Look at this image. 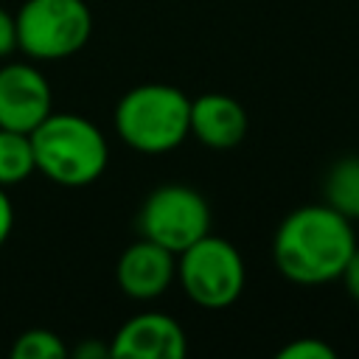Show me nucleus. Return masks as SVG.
<instances>
[{"label": "nucleus", "mask_w": 359, "mask_h": 359, "mask_svg": "<svg viewBox=\"0 0 359 359\" xmlns=\"http://www.w3.org/2000/svg\"><path fill=\"white\" fill-rule=\"evenodd\" d=\"M17 50L34 62H59L79 53L93 34L84 0H25L17 14Z\"/></svg>", "instance_id": "4"}, {"label": "nucleus", "mask_w": 359, "mask_h": 359, "mask_svg": "<svg viewBox=\"0 0 359 359\" xmlns=\"http://www.w3.org/2000/svg\"><path fill=\"white\" fill-rule=\"evenodd\" d=\"M247 112L227 93H202L191 101V135L208 149H233L247 137Z\"/></svg>", "instance_id": "10"}, {"label": "nucleus", "mask_w": 359, "mask_h": 359, "mask_svg": "<svg viewBox=\"0 0 359 359\" xmlns=\"http://www.w3.org/2000/svg\"><path fill=\"white\" fill-rule=\"evenodd\" d=\"M34 165L62 188L93 185L109 163V143L101 129L79 112H50L34 132Z\"/></svg>", "instance_id": "2"}, {"label": "nucleus", "mask_w": 359, "mask_h": 359, "mask_svg": "<svg viewBox=\"0 0 359 359\" xmlns=\"http://www.w3.org/2000/svg\"><path fill=\"white\" fill-rule=\"evenodd\" d=\"M115 280L118 289L132 300H157L177 280V255L140 236L121 252Z\"/></svg>", "instance_id": "9"}, {"label": "nucleus", "mask_w": 359, "mask_h": 359, "mask_svg": "<svg viewBox=\"0 0 359 359\" xmlns=\"http://www.w3.org/2000/svg\"><path fill=\"white\" fill-rule=\"evenodd\" d=\"M334 356L337 351L320 337H300L278 351V359H334Z\"/></svg>", "instance_id": "14"}, {"label": "nucleus", "mask_w": 359, "mask_h": 359, "mask_svg": "<svg viewBox=\"0 0 359 359\" xmlns=\"http://www.w3.org/2000/svg\"><path fill=\"white\" fill-rule=\"evenodd\" d=\"M177 283L191 303L227 309L244 292L247 266L236 244L208 233L177 255Z\"/></svg>", "instance_id": "5"}, {"label": "nucleus", "mask_w": 359, "mask_h": 359, "mask_svg": "<svg viewBox=\"0 0 359 359\" xmlns=\"http://www.w3.org/2000/svg\"><path fill=\"white\" fill-rule=\"evenodd\" d=\"M11 227H14V205H11L8 194H6V188L0 185V247L11 236Z\"/></svg>", "instance_id": "17"}, {"label": "nucleus", "mask_w": 359, "mask_h": 359, "mask_svg": "<svg viewBox=\"0 0 359 359\" xmlns=\"http://www.w3.org/2000/svg\"><path fill=\"white\" fill-rule=\"evenodd\" d=\"M53 112V93L45 73L28 62L0 67V126L31 135Z\"/></svg>", "instance_id": "7"}, {"label": "nucleus", "mask_w": 359, "mask_h": 359, "mask_svg": "<svg viewBox=\"0 0 359 359\" xmlns=\"http://www.w3.org/2000/svg\"><path fill=\"white\" fill-rule=\"evenodd\" d=\"M188 351V339L182 325L160 311H146L126 320L112 342V359H182Z\"/></svg>", "instance_id": "8"}, {"label": "nucleus", "mask_w": 359, "mask_h": 359, "mask_svg": "<svg viewBox=\"0 0 359 359\" xmlns=\"http://www.w3.org/2000/svg\"><path fill=\"white\" fill-rule=\"evenodd\" d=\"M137 230L143 238L180 255L185 247L210 233V205L191 185H160L143 199Z\"/></svg>", "instance_id": "6"}, {"label": "nucleus", "mask_w": 359, "mask_h": 359, "mask_svg": "<svg viewBox=\"0 0 359 359\" xmlns=\"http://www.w3.org/2000/svg\"><path fill=\"white\" fill-rule=\"evenodd\" d=\"M79 359H101V356H109V345L104 348L101 342H95V339H87V342H81L76 351H73Z\"/></svg>", "instance_id": "18"}, {"label": "nucleus", "mask_w": 359, "mask_h": 359, "mask_svg": "<svg viewBox=\"0 0 359 359\" xmlns=\"http://www.w3.org/2000/svg\"><path fill=\"white\" fill-rule=\"evenodd\" d=\"M356 247L359 238L353 219L320 202L292 210L278 224L272 238V258L278 272L292 283L320 286L339 280Z\"/></svg>", "instance_id": "1"}, {"label": "nucleus", "mask_w": 359, "mask_h": 359, "mask_svg": "<svg viewBox=\"0 0 359 359\" xmlns=\"http://www.w3.org/2000/svg\"><path fill=\"white\" fill-rule=\"evenodd\" d=\"M17 50V22L8 8L0 6V59L11 56Z\"/></svg>", "instance_id": "15"}, {"label": "nucleus", "mask_w": 359, "mask_h": 359, "mask_svg": "<svg viewBox=\"0 0 359 359\" xmlns=\"http://www.w3.org/2000/svg\"><path fill=\"white\" fill-rule=\"evenodd\" d=\"M325 205L348 219H359V154L342 157L325 177Z\"/></svg>", "instance_id": "11"}, {"label": "nucleus", "mask_w": 359, "mask_h": 359, "mask_svg": "<svg viewBox=\"0 0 359 359\" xmlns=\"http://www.w3.org/2000/svg\"><path fill=\"white\" fill-rule=\"evenodd\" d=\"M36 171L31 135L0 126V185H20Z\"/></svg>", "instance_id": "12"}, {"label": "nucleus", "mask_w": 359, "mask_h": 359, "mask_svg": "<svg viewBox=\"0 0 359 359\" xmlns=\"http://www.w3.org/2000/svg\"><path fill=\"white\" fill-rule=\"evenodd\" d=\"M353 227H356V238H359V219H356V224H353Z\"/></svg>", "instance_id": "19"}, {"label": "nucleus", "mask_w": 359, "mask_h": 359, "mask_svg": "<svg viewBox=\"0 0 359 359\" xmlns=\"http://www.w3.org/2000/svg\"><path fill=\"white\" fill-rule=\"evenodd\" d=\"M339 280L345 283V289H348V294L359 303V247H356V252L351 255V261L345 264V269H342V275H339Z\"/></svg>", "instance_id": "16"}, {"label": "nucleus", "mask_w": 359, "mask_h": 359, "mask_svg": "<svg viewBox=\"0 0 359 359\" xmlns=\"http://www.w3.org/2000/svg\"><path fill=\"white\" fill-rule=\"evenodd\" d=\"M11 359H67L70 351L50 328H28L11 345Z\"/></svg>", "instance_id": "13"}, {"label": "nucleus", "mask_w": 359, "mask_h": 359, "mask_svg": "<svg viewBox=\"0 0 359 359\" xmlns=\"http://www.w3.org/2000/svg\"><path fill=\"white\" fill-rule=\"evenodd\" d=\"M112 123L129 149L165 154L191 135V98L174 84H137L115 104Z\"/></svg>", "instance_id": "3"}]
</instances>
